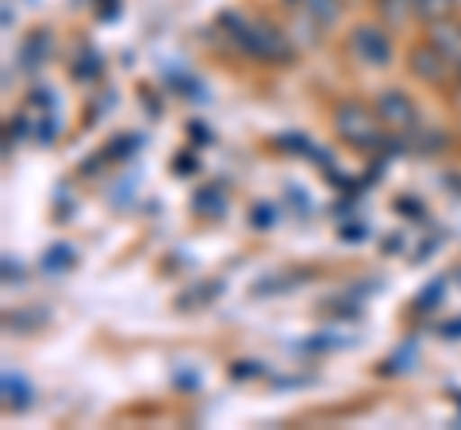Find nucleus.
<instances>
[{
    "label": "nucleus",
    "mask_w": 461,
    "mask_h": 430,
    "mask_svg": "<svg viewBox=\"0 0 461 430\" xmlns=\"http://www.w3.org/2000/svg\"><path fill=\"white\" fill-rule=\"evenodd\" d=\"M227 31L235 35L239 47L247 54H254V58H273V62L288 58V42L273 31L269 23H247L239 16H227Z\"/></svg>",
    "instance_id": "nucleus-1"
},
{
    "label": "nucleus",
    "mask_w": 461,
    "mask_h": 430,
    "mask_svg": "<svg viewBox=\"0 0 461 430\" xmlns=\"http://www.w3.org/2000/svg\"><path fill=\"white\" fill-rule=\"evenodd\" d=\"M350 50H354V58H362L366 66H388L393 62V42H388V35L373 23H362L350 35Z\"/></svg>",
    "instance_id": "nucleus-2"
},
{
    "label": "nucleus",
    "mask_w": 461,
    "mask_h": 430,
    "mask_svg": "<svg viewBox=\"0 0 461 430\" xmlns=\"http://www.w3.org/2000/svg\"><path fill=\"white\" fill-rule=\"evenodd\" d=\"M339 131L350 142H362V147H366V142L377 139V120H369L362 108L346 104V108H339Z\"/></svg>",
    "instance_id": "nucleus-3"
},
{
    "label": "nucleus",
    "mask_w": 461,
    "mask_h": 430,
    "mask_svg": "<svg viewBox=\"0 0 461 430\" xmlns=\"http://www.w3.org/2000/svg\"><path fill=\"white\" fill-rule=\"evenodd\" d=\"M377 116L388 123V127H411L415 123V104L400 89H388L381 100H377Z\"/></svg>",
    "instance_id": "nucleus-4"
},
{
    "label": "nucleus",
    "mask_w": 461,
    "mask_h": 430,
    "mask_svg": "<svg viewBox=\"0 0 461 430\" xmlns=\"http://www.w3.org/2000/svg\"><path fill=\"white\" fill-rule=\"evenodd\" d=\"M430 42H435V50L450 66H461V27L457 23H438L435 35H430Z\"/></svg>",
    "instance_id": "nucleus-5"
},
{
    "label": "nucleus",
    "mask_w": 461,
    "mask_h": 430,
    "mask_svg": "<svg viewBox=\"0 0 461 430\" xmlns=\"http://www.w3.org/2000/svg\"><path fill=\"white\" fill-rule=\"evenodd\" d=\"M5 404L8 408H16V411H23L27 404H32V389H27V381L20 377V372H5Z\"/></svg>",
    "instance_id": "nucleus-6"
},
{
    "label": "nucleus",
    "mask_w": 461,
    "mask_h": 430,
    "mask_svg": "<svg viewBox=\"0 0 461 430\" xmlns=\"http://www.w3.org/2000/svg\"><path fill=\"white\" fill-rule=\"evenodd\" d=\"M411 66L420 69L423 77H442V74H446V66H450V62H446L438 50H420V54L411 58Z\"/></svg>",
    "instance_id": "nucleus-7"
},
{
    "label": "nucleus",
    "mask_w": 461,
    "mask_h": 430,
    "mask_svg": "<svg viewBox=\"0 0 461 430\" xmlns=\"http://www.w3.org/2000/svg\"><path fill=\"white\" fill-rule=\"evenodd\" d=\"M288 4L308 8V12H312V16L320 20V23H330V20L339 16V4H335V0H288Z\"/></svg>",
    "instance_id": "nucleus-8"
},
{
    "label": "nucleus",
    "mask_w": 461,
    "mask_h": 430,
    "mask_svg": "<svg viewBox=\"0 0 461 430\" xmlns=\"http://www.w3.org/2000/svg\"><path fill=\"white\" fill-rule=\"evenodd\" d=\"M69 265H74V250L69 246H54L47 257H42V269H47V273H66Z\"/></svg>",
    "instance_id": "nucleus-9"
},
{
    "label": "nucleus",
    "mask_w": 461,
    "mask_h": 430,
    "mask_svg": "<svg viewBox=\"0 0 461 430\" xmlns=\"http://www.w3.org/2000/svg\"><path fill=\"white\" fill-rule=\"evenodd\" d=\"M454 4H457V0H415V12H420L423 20H442Z\"/></svg>",
    "instance_id": "nucleus-10"
}]
</instances>
